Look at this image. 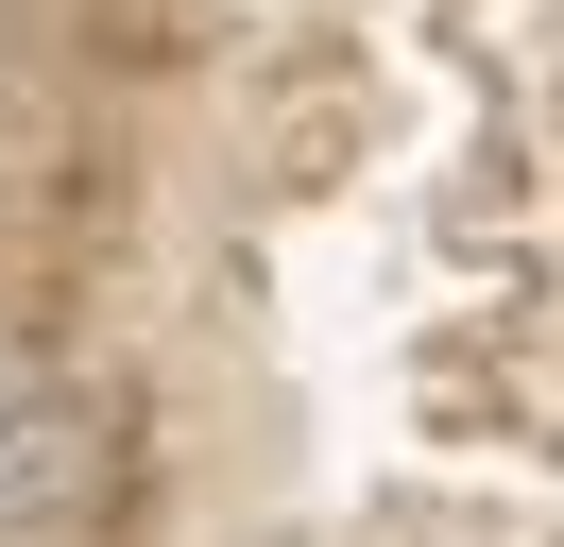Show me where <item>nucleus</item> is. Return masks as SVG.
Wrapping results in <instances>:
<instances>
[{
    "mask_svg": "<svg viewBox=\"0 0 564 547\" xmlns=\"http://www.w3.org/2000/svg\"><path fill=\"white\" fill-rule=\"evenodd\" d=\"M104 496V410L69 376H0V530H69Z\"/></svg>",
    "mask_w": 564,
    "mask_h": 547,
    "instance_id": "1",
    "label": "nucleus"
}]
</instances>
